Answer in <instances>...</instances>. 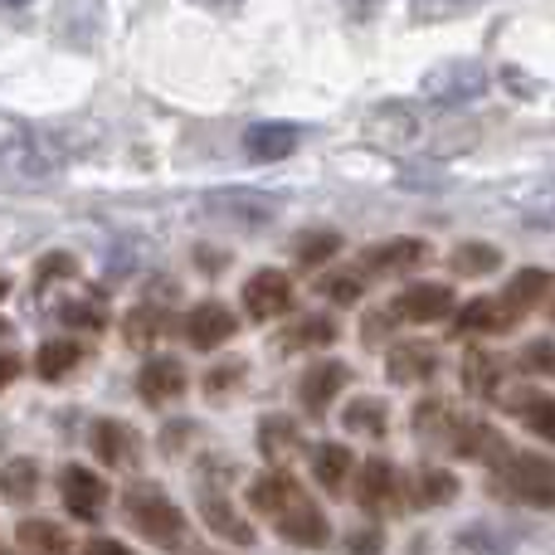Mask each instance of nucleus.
Listing matches in <instances>:
<instances>
[{
	"mask_svg": "<svg viewBox=\"0 0 555 555\" xmlns=\"http://www.w3.org/2000/svg\"><path fill=\"white\" fill-rule=\"evenodd\" d=\"M356 502L365 512H395L400 507V473L385 459H371L361 468V482H356Z\"/></svg>",
	"mask_w": 555,
	"mask_h": 555,
	"instance_id": "obj_15",
	"label": "nucleus"
},
{
	"mask_svg": "<svg viewBox=\"0 0 555 555\" xmlns=\"http://www.w3.org/2000/svg\"><path fill=\"white\" fill-rule=\"evenodd\" d=\"M137 390H142L146 404H166L176 400V395L185 390V371L181 361H171V356H156V361L142 365V375H137Z\"/></svg>",
	"mask_w": 555,
	"mask_h": 555,
	"instance_id": "obj_20",
	"label": "nucleus"
},
{
	"mask_svg": "<svg viewBox=\"0 0 555 555\" xmlns=\"http://www.w3.org/2000/svg\"><path fill=\"white\" fill-rule=\"evenodd\" d=\"M346 551H351V555H380L385 541H380V531H356V537L346 541Z\"/></svg>",
	"mask_w": 555,
	"mask_h": 555,
	"instance_id": "obj_41",
	"label": "nucleus"
},
{
	"mask_svg": "<svg viewBox=\"0 0 555 555\" xmlns=\"http://www.w3.org/2000/svg\"><path fill=\"white\" fill-rule=\"evenodd\" d=\"M395 317L400 322H443L453 317V287L443 283H414L395 297Z\"/></svg>",
	"mask_w": 555,
	"mask_h": 555,
	"instance_id": "obj_9",
	"label": "nucleus"
},
{
	"mask_svg": "<svg viewBox=\"0 0 555 555\" xmlns=\"http://www.w3.org/2000/svg\"><path fill=\"white\" fill-rule=\"evenodd\" d=\"M244 307H249L254 322H273V317H283L287 307H293V283H287V273L259 269L249 283H244Z\"/></svg>",
	"mask_w": 555,
	"mask_h": 555,
	"instance_id": "obj_7",
	"label": "nucleus"
},
{
	"mask_svg": "<svg viewBox=\"0 0 555 555\" xmlns=\"http://www.w3.org/2000/svg\"><path fill=\"white\" fill-rule=\"evenodd\" d=\"M215 224L224 230H240V234H259L278 220V195H259V191H220V195H205L201 205Z\"/></svg>",
	"mask_w": 555,
	"mask_h": 555,
	"instance_id": "obj_2",
	"label": "nucleus"
},
{
	"mask_svg": "<svg viewBox=\"0 0 555 555\" xmlns=\"http://www.w3.org/2000/svg\"><path fill=\"white\" fill-rule=\"evenodd\" d=\"M293 254H297V263H302V269H317V263H326V259H336V254H341V234H336V230H307V234H297Z\"/></svg>",
	"mask_w": 555,
	"mask_h": 555,
	"instance_id": "obj_29",
	"label": "nucleus"
},
{
	"mask_svg": "<svg viewBox=\"0 0 555 555\" xmlns=\"http://www.w3.org/2000/svg\"><path fill=\"white\" fill-rule=\"evenodd\" d=\"M326 297H332V302H341V307H351L356 297H361V273H336L332 283L322 287Z\"/></svg>",
	"mask_w": 555,
	"mask_h": 555,
	"instance_id": "obj_38",
	"label": "nucleus"
},
{
	"mask_svg": "<svg viewBox=\"0 0 555 555\" xmlns=\"http://www.w3.org/2000/svg\"><path fill=\"white\" fill-rule=\"evenodd\" d=\"M20 375V356H10V351H0V390H5L10 380Z\"/></svg>",
	"mask_w": 555,
	"mask_h": 555,
	"instance_id": "obj_44",
	"label": "nucleus"
},
{
	"mask_svg": "<svg viewBox=\"0 0 555 555\" xmlns=\"http://www.w3.org/2000/svg\"><path fill=\"white\" fill-rule=\"evenodd\" d=\"M59 492H64V507L74 512L78 521H93L103 517V502H107V482L88 468H64L59 478Z\"/></svg>",
	"mask_w": 555,
	"mask_h": 555,
	"instance_id": "obj_12",
	"label": "nucleus"
},
{
	"mask_svg": "<svg viewBox=\"0 0 555 555\" xmlns=\"http://www.w3.org/2000/svg\"><path fill=\"white\" fill-rule=\"evenodd\" d=\"M385 326H390V317H365V341H375Z\"/></svg>",
	"mask_w": 555,
	"mask_h": 555,
	"instance_id": "obj_45",
	"label": "nucleus"
},
{
	"mask_svg": "<svg viewBox=\"0 0 555 555\" xmlns=\"http://www.w3.org/2000/svg\"><path fill=\"white\" fill-rule=\"evenodd\" d=\"M390 380L395 385H414V380H429L434 375V346H424V341H404V346H395L390 351Z\"/></svg>",
	"mask_w": 555,
	"mask_h": 555,
	"instance_id": "obj_22",
	"label": "nucleus"
},
{
	"mask_svg": "<svg viewBox=\"0 0 555 555\" xmlns=\"http://www.w3.org/2000/svg\"><path fill=\"white\" fill-rule=\"evenodd\" d=\"M482 88H488V68L473 64V59H449V64H439L424 78V98L439 107L473 103V98H482Z\"/></svg>",
	"mask_w": 555,
	"mask_h": 555,
	"instance_id": "obj_4",
	"label": "nucleus"
},
{
	"mask_svg": "<svg viewBox=\"0 0 555 555\" xmlns=\"http://www.w3.org/2000/svg\"><path fill=\"white\" fill-rule=\"evenodd\" d=\"M201 517H205V527L220 531L224 541H240V546H249V541H254L249 521H244L240 512L230 507V498H215V492H205V498H201Z\"/></svg>",
	"mask_w": 555,
	"mask_h": 555,
	"instance_id": "obj_23",
	"label": "nucleus"
},
{
	"mask_svg": "<svg viewBox=\"0 0 555 555\" xmlns=\"http://www.w3.org/2000/svg\"><path fill=\"white\" fill-rule=\"evenodd\" d=\"M64 322L68 326H103L107 322V307H98V302H68L64 307Z\"/></svg>",
	"mask_w": 555,
	"mask_h": 555,
	"instance_id": "obj_39",
	"label": "nucleus"
},
{
	"mask_svg": "<svg viewBox=\"0 0 555 555\" xmlns=\"http://www.w3.org/2000/svg\"><path fill=\"white\" fill-rule=\"evenodd\" d=\"M336 336V326H332V317H302V322L287 332V351H312V346H326Z\"/></svg>",
	"mask_w": 555,
	"mask_h": 555,
	"instance_id": "obj_34",
	"label": "nucleus"
},
{
	"mask_svg": "<svg viewBox=\"0 0 555 555\" xmlns=\"http://www.w3.org/2000/svg\"><path fill=\"white\" fill-rule=\"evenodd\" d=\"M351 449L346 443H317L312 449V473H317V482L322 488H341L346 478H351Z\"/></svg>",
	"mask_w": 555,
	"mask_h": 555,
	"instance_id": "obj_26",
	"label": "nucleus"
},
{
	"mask_svg": "<svg viewBox=\"0 0 555 555\" xmlns=\"http://www.w3.org/2000/svg\"><path fill=\"white\" fill-rule=\"evenodd\" d=\"M420 137V117L404 103H380L371 117H365V142L380 146V152H400Z\"/></svg>",
	"mask_w": 555,
	"mask_h": 555,
	"instance_id": "obj_6",
	"label": "nucleus"
},
{
	"mask_svg": "<svg viewBox=\"0 0 555 555\" xmlns=\"http://www.w3.org/2000/svg\"><path fill=\"white\" fill-rule=\"evenodd\" d=\"M273 527L283 531V541H293V546H307V551H317V546H326V541H332V527H326L322 507H317L307 492L283 512V517L273 521Z\"/></svg>",
	"mask_w": 555,
	"mask_h": 555,
	"instance_id": "obj_8",
	"label": "nucleus"
},
{
	"mask_svg": "<svg viewBox=\"0 0 555 555\" xmlns=\"http://www.w3.org/2000/svg\"><path fill=\"white\" fill-rule=\"evenodd\" d=\"M35 488H39V468L29 459H15V463L0 468V498L5 502H29Z\"/></svg>",
	"mask_w": 555,
	"mask_h": 555,
	"instance_id": "obj_30",
	"label": "nucleus"
},
{
	"mask_svg": "<svg viewBox=\"0 0 555 555\" xmlns=\"http://www.w3.org/2000/svg\"><path fill=\"white\" fill-rule=\"evenodd\" d=\"M453 555H512V537L488 527V521H473L453 537Z\"/></svg>",
	"mask_w": 555,
	"mask_h": 555,
	"instance_id": "obj_24",
	"label": "nucleus"
},
{
	"mask_svg": "<svg viewBox=\"0 0 555 555\" xmlns=\"http://www.w3.org/2000/svg\"><path fill=\"white\" fill-rule=\"evenodd\" d=\"M0 336H5V322H0Z\"/></svg>",
	"mask_w": 555,
	"mask_h": 555,
	"instance_id": "obj_50",
	"label": "nucleus"
},
{
	"mask_svg": "<svg viewBox=\"0 0 555 555\" xmlns=\"http://www.w3.org/2000/svg\"><path fill=\"white\" fill-rule=\"evenodd\" d=\"M234 326H240V317H234L224 302H201V307H191V317H185V336H191L195 351L224 346L234 336Z\"/></svg>",
	"mask_w": 555,
	"mask_h": 555,
	"instance_id": "obj_10",
	"label": "nucleus"
},
{
	"mask_svg": "<svg viewBox=\"0 0 555 555\" xmlns=\"http://www.w3.org/2000/svg\"><path fill=\"white\" fill-rule=\"evenodd\" d=\"M517 307L507 297H473L468 307L459 312V332H478V336H492V332H512L517 326Z\"/></svg>",
	"mask_w": 555,
	"mask_h": 555,
	"instance_id": "obj_16",
	"label": "nucleus"
},
{
	"mask_svg": "<svg viewBox=\"0 0 555 555\" xmlns=\"http://www.w3.org/2000/svg\"><path fill=\"white\" fill-rule=\"evenodd\" d=\"M346 429L385 434V404L380 400H351V404H346Z\"/></svg>",
	"mask_w": 555,
	"mask_h": 555,
	"instance_id": "obj_36",
	"label": "nucleus"
},
{
	"mask_svg": "<svg viewBox=\"0 0 555 555\" xmlns=\"http://www.w3.org/2000/svg\"><path fill=\"white\" fill-rule=\"evenodd\" d=\"M93 449H98V459L113 463V468H137V459H142V439H137L122 420H103V424H98V429H93Z\"/></svg>",
	"mask_w": 555,
	"mask_h": 555,
	"instance_id": "obj_18",
	"label": "nucleus"
},
{
	"mask_svg": "<svg viewBox=\"0 0 555 555\" xmlns=\"http://www.w3.org/2000/svg\"><path fill=\"white\" fill-rule=\"evenodd\" d=\"M64 162H68L64 142L49 132H20V137H10V142H0V166H5L10 176H25V181H39V176L59 171Z\"/></svg>",
	"mask_w": 555,
	"mask_h": 555,
	"instance_id": "obj_3",
	"label": "nucleus"
},
{
	"mask_svg": "<svg viewBox=\"0 0 555 555\" xmlns=\"http://www.w3.org/2000/svg\"><path fill=\"white\" fill-rule=\"evenodd\" d=\"M463 385H468V395H492L498 390V365H492V356L473 351L468 361H463Z\"/></svg>",
	"mask_w": 555,
	"mask_h": 555,
	"instance_id": "obj_35",
	"label": "nucleus"
},
{
	"mask_svg": "<svg viewBox=\"0 0 555 555\" xmlns=\"http://www.w3.org/2000/svg\"><path fill=\"white\" fill-rule=\"evenodd\" d=\"M20 5H29V0H0V10H20Z\"/></svg>",
	"mask_w": 555,
	"mask_h": 555,
	"instance_id": "obj_47",
	"label": "nucleus"
},
{
	"mask_svg": "<svg viewBox=\"0 0 555 555\" xmlns=\"http://www.w3.org/2000/svg\"><path fill=\"white\" fill-rule=\"evenodd\" d=\"M512 410H517L521 420H527L531 429L541 434V439H551V443H555V400H551V395H541V390H521V395H512Z\"/></svg>",
	"mask_w": 555,
	"mask_h": 555,
	"instance_id": "obj_28",
	"label": "nucleus"
},
{
	"mask_svg": "<svg viewBox=\"0 0 555 555\" xmlns=\"http://www.w3.org/2000/svg\"><path fill=\"white\" fill-rule=\"evenodd\" d=\"M424 259H429V244L424 240H385V244H375V249H365L361 269L375 278H395V273L420 269Z\"/></svg>",
	"mask_w": 555,
	"mask_h": 555,
	"instance_id": "obj_13",
	"label": "nucleus"
},
{
	"mask_svg": "<svg viewBox=\"0 0 555 555\" xmlns=\"http://www.w3.org/2000/svg\"><path fill=\"white\" fill-rule=\"evenodd\" d=\"M83 555H132V551H127V546H122V541H107V537H93V541H88V546H83Z\"/></svg>",
	"mask_w": 555,
	"mask_h": 555,
	"instance_id": "obj_43",
	"label": "nucleus"
},
{
	"mask_svg": "<svg viewBox=\"0 0 555 555\" xmlns=\"http://www.w3.org/2000/svg\"><path fill=\"white\" fill-rule=\"evenodd\" d=\"M551 293V273L546 269H521L517 278H512V287L502 297H507L512 307H517V312H527L531 302H541V297Z\"/></svg>",
	"mask_w": 555,
	"mask_h": 555,
	"instance_id": "obj_33",
	"label": "nucleus"
},
{
	"mask_svg": "<svg viewBox=\"0 0 555 555\" xmlns=\"http://www.w3.org/2000/svg\"><path fill=\"white\" fill-rule=\"evenodd\" d=\"M449 263H453V273H459V278H482V273L498 269L502 254L492 249V244H459Z\"/></svg>",
	"mask_w": 555,
	"mask_h": 555,
	"instance_id": "obj_32",
	"label": "nucleus"
},
{
	"mask_svg": "<svg viewBox=\"0 0 555 555\" xmlns=\"http://www.w3.org/2000/svg\"><path fill=\"white\" fill-rule=\"evenodd\" d=\"M122 512H127V521H132V527L142 531L146 541H152V546L176 551L185 541L181 507H176V502L166 498L162 488H132V492H127V502H122Z\"/></svg>",
	"mask_w": 555,
	"mask_h": 555,
	"instance_id": "obj_1",
	"label": "nucleus"
},
{
	"mask_svg": "<svg viewBox=\"0 0 555 555\" xmlns=\"http://www.w3.org/2000/svg\"><path fill=\"white\" fill-rule=\"evenodd\" d=\"M5 287H10V283H5V273H0V297H5Z\"/></svg>",
	"mask_w": 555,
	"mask_h": 555,
	"instance_id": "obj_48",
	"label": "nucleus"
},
{
	"mask_svg": "<svg viewBox=\"0 0 555 555\" xmlns=\"http://www.w3.org/2000/svg\"><path fill=\"white\" fill-rule=\"evenodd\" d=\"M20 546L35 555H68V537L54 521H20Z\"/></svg>",
	"mask_w": 555,
	"mask_h": 555,
	"instance_id": "obj_31",
	"label": "nucleus"
},
{
	"mask_svg": "<svg viewBox=\"0 0 555 555\" xmlns=\"http://www.w3.org/2000/svg\"><path fill=\"white\" fill-rule=\"evenodd\" d=\"M195 5H205V10H234L240 0H195Z\"/></svg>",
	"mask_w": 555,
	"mask_h": 555,
	"instance_id": "obj_46",
	"label": "nucleus"
},
{
	"mask_svg": "<svg viewBox=\"0 0 555 555\" xmlns=\"http://www.w3.org/2000/svg\"><path fill=\"white\" fill-rule=\"evenodd\" d=\"M156 326H162V312H156V307H137L132 317H127V341H152L156 336Z\"/></svg>",
	"mask_w": 555,
	"mask_h": 555,
	"instance_id": "obj_37",
	"label": "nucleus"
},
{
	"mask_svg": "<svg viewBox=\"0 0 555 555\" xmlns=\"http://www.w3.org/2000/svg\"><path fill=\"white\" fill-rule=\"evenodd\" d=\"M410 492H414V507H443V502L459 498V478L443 468H424L420 478L410 482Z\"/></svg>",
	"mask_w": 555,
	"mask_h": 555,
	"instance_id": "obj_27",
	"label": "nucleus"
},
{
	"mask_svg": "<svg viewBox=\"0 0 555 555\" xmlns=\"http://www.w3.org/2000/svg\"><path fill=\"white\" fill-rule=\"evenodd\" d=\"M512 498L531 502V507H555V463L541 453H517V459L502 468Z\"/></svg>",
	"mask_w": 555,
	"mask_h": 555,
	"instance_id": "obj_5",
	"label": "nucleus"
},
{
	"mask_svg": "<svg viewBox=\"0 0 555 555\" xmlns=\"http://www.w3.org/2000/svg\"><path fill=\"white\" fill-rule=\"evenodd\" d=\"M346 380H351V371H346L341 361H322V365H312V371L297 380V400H302L312 414H322L326 404L336 400V390H341Z\"/></svg>",
	"mask_w": 555,
	"mask_h": 555,
	"instance_id": "obj_17",
	"label": "nucleus"
},
{
	"mask_svg": "<svg viewBox=\"0 0 555 555\" xmlns=\"http://www.w3.org/2000/svg\"><path fill=\"white\" fill-rule=\"evenodd\" d=\"M459 5H468V0H414V20H439V15H453Z\"/></svg>",
	"mask_w": 555,
	"mask_h": 555,
	"instance_id": "obj_40",
	"label": "nucleus"
},
{
	"mask_svg": "<svg viewBox=\"0 0 555 555\" xmlns=\"http://www.w3.org/2000/svg\"><path fill=\"white\" fill-rule=\"evenodd\" d=\"M78 361H83V346L68 341V336L44 341V346H39V356H35V365H39V375H44V380H64Z\"/></svg>",
	"mask_w": 555,
	"mask_h": 555,
	"instance_id": "obj_25",
	"label": "nucleus"
},
{
	"mask_svg": "<svg viewBox=\"0 0 555 555\" xmlns=\"http://www.w3.org/2000/svg\"><path fill=\"white\" fill-rule=\"evenodd\" d=\"M191 555H220V551H191Z\"/></svg>",
	"mask_w": 555,
	"mask_h": 555,
	"instance_id": "obj_49",
	"label": "nucleus"
},
{
	"mask_svg": "<svg viewBox=\"0 0 555 555\" xmlns=\"http://www.w3.org/2000/svg\"><path fill=\"white\" fill-rule=\"evenodd\" d=\"M240 371H244L240 361H234V365H224V371H210V380H205V390H210V395L230 390V385H234V375H240Z\"/></svg>",
	"mask_w": 555,
	"mask_h": 555,
	"instance_id": "obj_42",
	"label": "nucleus"
},
{
	"mask_svg": "<svg viewBox=\"0 0 555 555\" xmlns=\"http://www.w3.org/2000/svg\"><path fill=\"white\" fill-rule=\"evenodd\" d=\"M259 449H263V459H269L273 468H283V463L293 459L297 449H302V434H297L293 420H283V414H269V420L259 424Z\"/></svg>",
	"mask_w": 555,
	"mask_h": 555,
	"instance_id": "obj_21",
	"label": "nucleus"
},
{
	"mask_svg": "<svg viewBox=\"0 0 555 555\" xmlns=\"http://www.w3.org/2000/svg\"><path fill=\"white\" fill-rule=\"evenodd\" d=\"M449 439H453V449H459L463 459H473V463L507 459V439H502L492 424H482V420H449Z\"/></svg>",
	"mask_w": 555,
	"mask_h": 555,
	"instance_id": "obj_11",
	"label": "nucleus"
},
{
	"mask_svg": "<svg viewBox=\"0 0 555 555\" xmlns=\"http://www.w3.org/2000/svg\"><path fill=\"white\" fill-rule=\"evenodd\" d=\"M297 146H302V127L293 122H259L244 132V156L249 162H283Z\"/></svg>",
	"mask_w": 555,
	"mask_h": 555,
	"instance_id": "obj_14",
	"label": "nucleus"
},
{
	"mask_svg": "<svg viewBox=\"0 0 555 555\" xmlns=\"http://www.w3.org/2000/svg\"><path fill=\"white\" fill-rule=\"evenodd\" d=\"M297 498H302V488H297L287 473H263V478L249 482V507L259 512V517H269V521L283 517Z\"/></svg>",
	"mask_w": 555,
	"mask_h": 555,
	"instance_id": "obj_19",
	"label": "nucleus"
}]
</instances>
